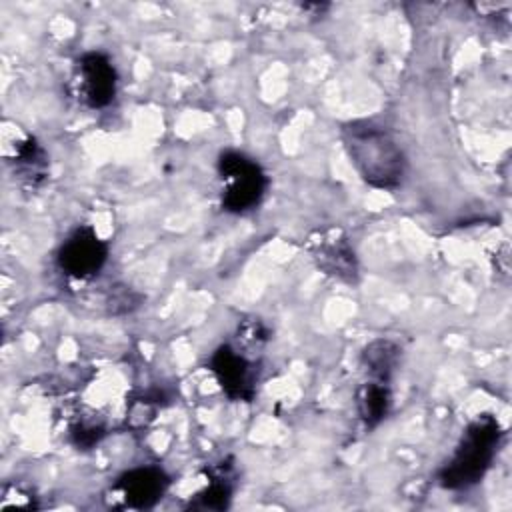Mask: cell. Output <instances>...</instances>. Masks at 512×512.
<instances>
[{
	"label": "cell",
	"instance_id": "obj_6",
	"mask_svg": "<svg viewBox=\"0 0 512 512\" xmlns=\"http://www.w3.org/2000/svg\"><path fill=\"white\" fill-rule=\"evenodd\" d=\"M308 252L324 274L346 284H354L358 280V260L342 230L326 228L314 232L308 238Z\"/></svg>",
	"mask_w": 512,
	"mask_h": 512
},
{
	"label": "cell",
	"instance_id": "obj_1",
	"mask_svg": "<svg viewBox=\"0 0 512 512\" xmlns=\"http://www.w3.org/2000/svg\"><path fill=\"white\" fill-rule=\"evenodd\" d=\"M342 142L366 184L380 190H394L402 184L406 156L386 126L376 120H352L342 126Z\"/></svg>",
	"mask_w": 512,
	"mask_h": 512
},
{
	"label": "cell",
	"instance_id": "obj_4",
	"mask_svg": "<svg viewBox=\"0 0 512 512\" xmlns=\"http://www.w3.org/2000/svg\"><path fill=\"white\" fill-rule=\"evenodd\" d=\"M108 260V244L90 226L74 228L56 252L58 268L74 278H94Z\"/></svg>",
	"mask_w": 512,
	"mask_h": 512
},
{
	"label": "cell",
	"instance_id": "obj_9",
	"mask_svg": "<svg viewBox=\"0 0 512 512\" xmlns=\"http://www.w3.org/2000/svg\"><path fill=\"white\" fill-rule=\"evenodd\" d=\"M4 158L12 166L14 176L28 188H38L48 178V154L30 134L18 136L12 144L4 142Z\"/></svg>",
	"mask_w": 512,
	"mask_h": 512
},
{
	"label": "cell",
	"instance_id": "obj_13",
	"mask_svg": "<svg viewBox=\"0 0 512 512\" xmlns=\"http://www.w3.org/2000/svg\"><path fill=\"white\" fill-rule=\"evenodd\" d=\"M238 340L244 348H260L268 340V328L258 318L244 320L238 326Z\"/></svg>",
	"mask_w": 512,
	"mask_h": 512
},
{
	"label": "cell",
	"instance_id": "obj_2",
	"mask_svg": "<svg viewBox=\"0 0 512 512\" xmlns=\"http://www.w3.org/2000/svg\"><path fill=\"white\" fill-rule=\"evenodd\" d=\"M502 440V428L490 414L472 420L462 432L452 456L438 472V482L448 490H466L488 472Z\"/></svg>",
	"mask_w": 512,
	"mask_h": 512
},
{
	"label": "cell",
	"instance_id": "obj_3",
	"mask_svg": "<svg viewBox=\"0 0 512 512\" xmlns=\"http://www.w3.org/2000/svg\"><path fill=\"white\" fill-rule=\"evenodd\" d=\"M218 176L222 208L232 214L254 210L268 188V176L262 166L254 158L236 150L220 154Z\"/></svg>",
	"mask_w": 512,
	"mask_h": 512
},
{
	"label": "cell",
	"instance_id": "obj_11",
	"mask_svg": "<svg viewBox=\"0 0 512 512\" xmlns=\"http://www.w3.org/2000/svg\"><path fill=\"white\" fill-rule=\"evenodd\" d=\"M400 360V348L386 338H376L362 350L360 362L370 380L390 382Z\"/></svg>",
	"mask_w": 512,
	"mask_h": 512
},
{
	"label": "cell",
	"instance_id": "obj_7",
	"mask_svg": "<svg viewBox=\"0 0 512 512\" xmlns=\"http://www.w3.org/2000/svg\"><path fill=\"white\" fill-rule=\"evenodd\" d=\"M210 370L230 400L250 402L256 396V364L238 348L218 346L210 358Z\"/></svg>",
	"mask_w": 512,
	"mask_h": 512
},
{
	"label": "cell",
	"instance_id": "obj_15",
	"mask_svg": "<svg viewBox=\"0 0 512 512\" xmlns=\"http://www.w3.org/2000/svg\"><path fill=\"white\" fill-rule=\"evenodd\" d=\"M102 428H94V426H78L74 432H72V438H74V444L80 446V448H90L94 446L100 438H102Z\"/></svg>",
	"mask_w": 512,
	"mask_h": 512
},
{
	"label": "cell",
	"instance_id": "obj_5",
	"mask_svg": "<svg viewBox=\"0 0 512 512\" xmlns=\"http://www.w3.org/2000/svg\"><path fill=\"white\" fill-rule=\"evenodd\" d=\"M118 86V72L104 52H84L74 64V90L88 108H106Z\"/></svg>",
	"mask_w": 512,
	"mask_h": 512
},
{
	"label": "cell",
	"instance_id": "obj_12",
	"mask_svg": "<svg viewBox=\"0 0 512 512\" xmlns=\"http://www.w3.org/2000/svg\"><path fill=\"white\" fill-rule=\"evenodd\" d=\"M234 490V480L230 466H218L212 474V480L204 490L196 494L194 500H190V508L194 510H224L230 504Z\"/></svg>",
	"mask_w": 512,
	"mask_h": 512
},
{
	"label": "cell",
	"instance_id": "obj_14",
	"mask_svg": "<svg viewBox=\"0 0 512 512\" xmlns=\"http://www.w3.org/2000/svg\"><path fill=\"white\" fill-rule=\"evenodd\" d=\"M108 306H110V312H116V314H118V310H120L118 306H122V312H130L132 308L138 306V296H136L132 290H128L126 286H122V290H116V292L110 296Z\"/></svg>",
	"mask_w": 512,
	"mask_h": 512
},
{
	"label": "cell",
	"instance_id": "obj_8",
	"mask_svg": "<svg viewBox=\"0 0 512 512\" xmlns=\"http://www.w3.org/2000/svg\"><path fill=\"white\" fill-rule=\"evenodd\" d=\"M170 480L164 470L156 466H140L124 472L112 486V490L122 498L128 508H150L166 492Z\"/></svg>",
	"mask_w": 512,
	"mask_h": 512
},
{
	"label": "cell",
	"instance_id": "obj_10",
	"mask_svg": "<svg viewBox=\"0 0 512 512\" xmlns=\"http://www.w3.org/2000/svg\"><path fill=\"white\" fill-rule=\"evenodd\" d=\"M392 404V394H390V384L388 382H378V380H368L358 388L356 394V406L362 422L368 428L378 426L390 410Z\"/></svg>",
	"mask_w": 512,
	"mask_h": 512
}]
</instances>
